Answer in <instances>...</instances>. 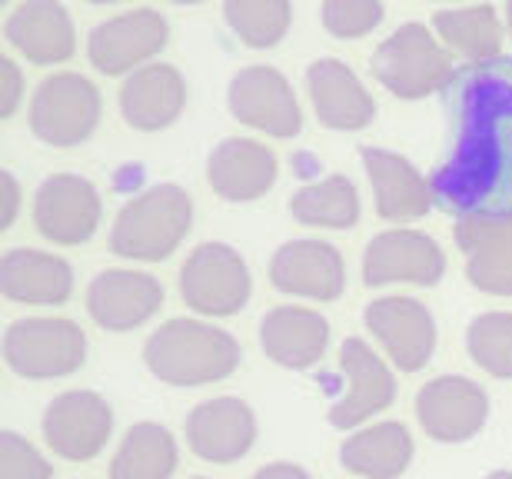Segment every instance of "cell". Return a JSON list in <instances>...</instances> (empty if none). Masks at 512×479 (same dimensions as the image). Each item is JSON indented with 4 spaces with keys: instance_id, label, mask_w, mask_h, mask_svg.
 Segmentation results:
<instances>
[{
    "instance_id": "8fae6325",
    "label": "cell",
    "mask_w": 512,
    "mask_h": 479,
    "mask_svg": "<svg viewBox=\"0 0 512 479\" xmlns=\"http://www.w3.org/2000/svg\"><path fill=\"white\" fill-rule=\"evenodd\" d=\"M114 433L110 403L94 390L60 393L44 413V440L70 463H87L104 450Z\"/></svg>"
},
{
    "instance_id": "8992f818",
    "label": "cell",
    "mask_w": 512,
    "mask_h": 479,
    "mask_svg": "<svg viewBox=\"0 0 512 479\" xmlns=\"http://www.w3.org/2000/svg\"><path fill=\"white\" fill-rule=\"evenodd\" d=\"M180 293L200 317H233L253 293L247 260L227 243H200L180 270Z\"/></svg>"
},
{
    "instance_id": "ffe728a7",
    "label": "cell",
    "mask_w": 512,
    "mask_h": 479,
    "mask_svg": "<svg viewBox=\"0 0 512 479\" xmlns=\"http://www.w3.org/2000/svg\"><path fill=\"white\" fill-rule=\"evenodd\" d=\"M306 90L316 110V120L330 130H363L373 124L376 104L363 80L343 60L320 57L306 67Z\"/></svg>"
},
{
    "instance_id": "f35d334b",
    "label": "cell",
    "mask_w": 512,
    "mask_h": 479,
    "mask_svg": "<svg viewBox=\"0 0 512 479\" xmlns=\"http://www.w3.org/2000/svg\"><path fill=\"white\" fill-rule=\"evenodd\" d=\"M170 4H200V0H170Z\"/></svg>"
},
{
    "instance_id": "9c48e42d",
    "label": "cell",
    "mask_w": 512,
    "mask_h": 479,
    "mask_svg": "<svg viewBox=\"0 0 512 479\" xmlns=\"http://www.w3.org/2000/svg\"><path fill=\"white\" fill-rule=\"evenodd\" d=\"M230 114L240 120L243 127L260 130L270 137H296L303 127L300 104L296 94L280 70L270 64L243 67L227 87Z\"/></svg>"
},
{
    "instance_id": "7bdbcfd3",
    "label": "cell",
    "mask_w": 512,
    "mask_h": 479,
    "mask_svg": "<svg viewBox=\"0 0 512 479\" xmlns=\"http://www.w3.org/2000/svg\"><path fill=\"white\" fill-rule=\"evenodd\" d=\"M4 4H7V0H4Z\"/></svg>"
},
{
    "instance_id": "8d00e7d4",
    "label": "cell",
    "mask_w": 512,
    "mask_h": 479,
    "mask_svg": "<svg viewBox=\"0 0 512 479\" xmlns=\"http://www.w3.org/2000/svg\"><path fill=\"white\" fill-rule=\"evenodd\" d=\"M253 479H310V473L293 463H270V466H263V470H256Z\"/></svg>"
},
{
    "instance_id": "3957f363",
    "label": "cell",
    "mask_w": 512,
    "mask_h": 479,
    "mask_svg": "<svg viewBox=\"0 0 512 479\" xmlns=\"http://www.w3.org/2000/svg\"><path fill=\"white\" fill-rule=\"evenodd\" d=\"M193 227V200L177 183H160L120 207L110 227V250L124 260L157 263L180 247Z\"/></svg>"
},
{
    "instance_id": "836d02e7",
    "label": "cell",
    "mask_w": 512,
    "mask_h": 479,
    "mask_svg": "<svg viewBox=\"0 0 512 479\" xmlns=\"http://www.w3.org/2000/svg\"><path fill=\"white\" fill-rule=\"evenodd\" d=\"M0 479H50V463L24 436H0Z\"/></svg>"
},
{
    "instance_id": "ba28073f",
    "label": "cell",
    "mask_w": 512,
    "mask_h": 479,
    "mask_svg": "<svg viewBox=\"0 0 512 479\" xmlns=\"http://www.w3.org/2000/svg\"><path fill=\"white\" fill-rule=\"evenodd\" d=\"M170 27L163 14L150 7L127 10L97 24L87 37V57L97 74L104 77H130L133 70L153 64V57L167 47Z\"/></svg>"
},
{
    "instance_id": "44dd1931",
    "label": "cell",
    "mask_w": 512,
    "mask_h": 479,
    "mask_svg": "<svg viewBox=\"0 0 512 479\" xmlns=\"http://www.w3.org/2000/svg\"><path fill=\"white\" fill-rule=\"evenodd\" d=\"M183 107H187V80L173 64H147L133 70L120 87V114L143 134L177 124Z\"/></svg>"
},
{
    "instance_id": "4fadbf2b",
    "label": "cell",
    "mask_w": 512,
    "mask_h": 479,
    "mask_svg": "<svg viewBox=\"0 0 512 479\" xmlns=\"http://www.w3.org/2000/svg\"><path fill=\"white\" fill-rule=\"evenodd\" d=\"M366 330L376 336L399 370L416 373L436 353V320L413 297H380L363 310Z\"/></svg>"
},
{
    "instance_id": "4316f807",
    "label": "cell",
    "mask_w": 512,
    "mask_h": 479,
    "mask_svg": "<svg viewBox=\"0 0 512 479\" xmlns=\"http://www.w3.org/2000/svg\"><path fill=\"white\" fill-rule=\"evenodd\" d=\"M456 243L466 253V277L476 290L512 297V227L456 223Z\"/></svg>"
},
{
    "instance_id": "603a6c76",
    "label": "cell",
    "mask_w": 512,
    "mask_h": 479,
    "mask_svg": "<svg viewBox=\"0 0 512 479\" xmlns=\"http://www.w3.org/2000/svg\"><path fill=\"white\" fill-rule=\"evenodd\" d=\"M363 167H366V177L373 183L376 210H380L383 220L403 223V220L426 217L429 207L436 203L433 183H429L406 157L393 154V150L366 147Z\"/></svg>"
},
{
    "instance_id": "d6a6232c",
    "label": "cell",
    "mask_w": 512,
    "mask_h": 479,
    "mask_svg": "<svg viewBox=\"0 0 512 479\" xmlns=\"http://www.w3.org/2000/svg\"><path fill=\"white\" fill-rule=\"evenodd\" d=\"M383 0H323V27L336 40H360L383 24Z\"/></svg>"
},
{
    "instance_id": "60d3db41",
    "label": "cell",
    "mask_w": 512,
    "mask_h": 479,
    "mask_svg": "<svg viewBox=\"0 0 512 479\" xmlns=\"http://www.w3.org/2000/svg\"><path fill=\"white\" fill-rule=\"evenodd\" d=\"M509 37H512V0H509Z\"/></svg>"
},
{
    "instance_id": "e0dca14e",
    "label": "cell",
    "mask_w": 512,
    "mask_h": 479,
    "mask_svg": "<svg viewBox=\"0 0 512 479\" xmlns=\"http://www.w3.org/2000/svg\"><path fill=\"white\" fill-rule=\"evenodd\" d=\"M7 44L30 64H64L77 50V30L60 0H24L7 14Z\"/></svg>"
},
{
    "instance_id": "484cf974",
    "label": "cell",
    "mask_w": 512,
    "mask_h": 479,
    "mask_svg": "<svg viewBox=\"0 0 512 479\" xmlns=\"http://www.w3.org/2000/svg\"><path fill=\"white\" fill-rule=\"evenodd\" d=\"M413 436L403 423H373L343 443L340 463L363 479H396L413 463Z\"/></svg>"
},
{
    "instance_id": "52a82bcc",
    "label": "cell",
    "mask_w": 512,
    "mask_h": 479,
    "mask_svg": "<svg viewBox=\"0 0 512 479\" xmlns=\"http://www.w3.org/2000/svg\"><path fill=\"white\" fill-rule=\"evenodd\" d=\"M100 124V90L84 74H54L40 80L30 100V130L40 144L77 147Z\"/></svg>"
},
{
    "instance_id": "d590c367",
    "label": "cell",
    "mask_w": 512,
    "mask_h": 479,
    "mask_svg": "<svg viewBox=\"0 0 512 479\" xmlns=\"http://www.w3.org/2000/svg\"><path fill=\"white\" fill-rule=\"evenodd\" d=\"M20 210V187L14 180V173H0V230H10Z\"/></svg>"
},
{
    "instance_id": "ac0fdd59",
    "label": "cell",
    "mask_w": 512,
    "mask_h": 479,
    "mask_svg": "<svg viewBox=\"0 0 512 479\" xmlns=\"http://www.w3.org/2000/svg\"><path fill=\"white\" fill-rule=\"evenodd\" d=\"M163 307V287L140 270H104L87 290V310L110 333H127Z\"/></svg>"
},
{
    "instance_id": "7a4b0ae2",
    "label": "cell",
    "mask_w": 512,
    "mask_h": 479,
    "mask_svg": "<svg viewBox=\"0 0 512 479\" xmlns=\"http://www.w3.org/2000/svg\"><path fill=\"white\" fill-rule=\"evenodd\" d=\"M143 360L163 383L203 386L227 380L237 370L240 343L220 326L180 317L150 333L147 346H143Z\"/></svg>"
},
{
    "instance_id": "2e32d148",
    "label": "cell",
    "mask_w": 512,
    "mask_h": 479,
    "mask_svg": "<svg viewBox=\"0 0 512 479\" xmlns=\"http://www.w3.org/2000/svg\"><path fill=\"white\" fill-rule=\"evenodd\" d=\"M270 280L280 293L330 303L346 287V267L333 243L326 240H290L273 253Z\"/></svg>"
},
{
    "instance_id": "74e56055",
    "label": "cell",
    "mask_w": 512,
    "mask_h": 479,
    "mask_svg": "<svg viewBox=\"0 0 512 479\" xmlns=\"http://www.w3.org/2000/svg\"><path fill=\"white\" fill-rule=\"evenodd\" d=\"M486 479H512V473H503V470H496V473H489Z\"/></svg>"
},
{
    "instance_id": "cb8c5ba5",
    "label": "cell",
    "mask_w": 512,
    "mask_h": 479,
    "mask_svg": "<svg viewBox=\"0 0 512 479\" xmlns=\"http://www.w3.org/2000/svg\"><path fill=\"white\" fill-rule=\"evenodd\" d=\"M260 346L286 370H310L330 346V323L306 307H276L260 323Z\"/></svg>"
},
{
    "instance_id": "d4e9b609",
    "label": "cell",
    "mask_w": 512,
    "mask_h": 479,
    "mask_svg": "<svg viewBox=\"0 0 512 479\" xmlns=\"http://www.w3.org/2000/svg\"><path fill=\"white\" fill-rule=\"evenodd\" d=\"M0 290L7 300L30 303V307H54L64 303L74 290V273L67 260L44 250H7L0 260Z\"/></svg>"
},
{
    "instance_id": "f1b7e54d",
    "label": "cell",
    "mask_w": 512,
    "mask_h": 479,
    "mask_svg": "<svg viewBox=\"0 0 512 479\" xmlns=\"http://www.w3.org/2000/svg\"><path fill=\"white\" fill-rule=\"evenodd\" d=\"M290 213L306 227L350 230L360 220V193L343 173H330V177L296 190L290 200Z\"/></svg>"
},
{
    "instance_id": "83f0119b",
    "label": "cell",
    "mask_w": 512,
    "mask_h": 479,
    "mask_svg": "<svg viewBox=\"0 0 512 479\" xmlns=\"http://www.w3.org/2000/svg\"><path fill=\"white\" fill-rule=\"evenodd\" d=\"M433 30L449 54L466 57L469 64L493 60L503 50V24H499L496 7L489 4L439 10L433 17Z\"/></svg>"
},
{
    "instance_id": "f546056e",
    "label": "cell",
    "mask_w": 512,
    "mask_h": 479,
    "mask_svg": "<svg viewBox=\"0 0 512 479\" xmlns=\"http://www.w3.org/2000/svg\"><path fill=\"white\" fill-rule=\"evenodd\" d=\"M177 470V440L160 423H137L110 463V479H170Z\"/></svg>"
},
{
    "instance_id": "e575fe53",
    "label": "cell",
    "mask_w": 512,
    "mask_h": 479,
    "mask_svg": "<svg viewBox=\"0 0 512 479\" xmlns=\"http://www.w3.org/2000/svg\"><path fill=\"white\" fill-rule=\"evenodd\" d=\"M20 94H24V77H20V67L10 57L0 60V117H14V110L20 104Z\"/></svg>"
},
{
    "instance_id": "b9f144b4",
    "label": "cell",
    "mask_w": 512,
    "mask_h": 479,
    "mask_svg": "<svg viewBox=\"0 0 512 479\" xmlns=\"http://www.w3.org/2000/svg\"><path fill=\"white\" fill-rule=\"evenodd\" d=\"M193 479H207V476H193Z\"/></svg>"
},
{
    "instance_id": "30bf717a",
    "label": "cell",
    "mask_w": 512,
    "mask_h": 479,
    "mask_svg": "<svg viewBox=\"0 0 512 479\" xmlns=\"http://www.w3.org/2000/svg\"><path fill=\"white\" fill-rule=\"evenodd\" d=\"M446 273L443 247L419 230H383L370 240L363 253V283L366 287H389V283H416L433 287Z\"/></svg>"
},
{
    "instance_id": "9a60e30c",
    "label": "cell",
    "mask_w": 512,
    "mask_h": 479,
    "mask_svg": "<svg viewBox=\"0 0 512 479\" xmlns=\"http://www.w3.org/2000/svg\"><path fill=\"white\" fill-rule=\"evenodd\" d=\"M340 366L346 373V393L333 403L330 423L336 430H353V426L366 423L370 416L383 413L393 403L396 380L383 356L373 353V346H366L356 336L343 343Z\"/></svg>"
},
{
    "instance_id": "7402d4cb",
    "label": "cell",
    "mask_w": 512,
    "mask_h": 479,
    "mask_svg": "<svg viewBox=\"0 0 512 479\" xmlns=\"http://www.w3.org/2000/svg\"><path fill=\"white\" fill-rule=\"evenodd\" d=\"M276 177H280L276 154L253 137L223 140L207 163V180L213 193H220L230 203L260 200L266 190H273Z\"/></svg>"
},
{
    "instance_id": "d6986e66",
    "label": "cell",
    "mask_w": 512,
    "mask_h": 479,
    "mask_svg": "<svg viewBox=\"0 0 512 479\" xmlns=\"http://www.w3.org/2000/svg\"><path fill=\"white\" fill-rule=\"evenodd\" d=\"M187 443L207 463H237L256 443V416L237 396H217L187 416Z\"/></svg>"
},
{
    "instance_id": "4dcf8cb0",
    "label": "cell",
    "mask_w": 512,
    "mask_h": 479,
    "mask_svg": "<svg viewBox=\"0 0 512 479\" xmlns=\"http://www.w3.org/2000/svg\"><path fill=\"white\" fill-rule=\"evenodd\" d=\"M223 17L240 44L270 50L290 34L293 4L290 0H223Z\"/></svg>"
},
{
    "instance_id": "5b68a950",
    "label": "cell",
    "mask_w": 512,
    "mask_h": 479,
    "mask_svg": "<svg viewBox=\"0 0 512 479\" xmlns=\"http://www.w3.org/2000/svg\"><path fill=\"white\" fill-rule=\"evenodd\" d=\"M4 360L27 380H57L84 366L87 336L64 317H27L7 326Z\"/></svg>"
},
{
    "instance_id": "5bb4252c",
    "label": "cell",
    "mask_w": 512,
    "mask_h": 479,
    "mask_svg": "<svg viewBox=\"0 0 512 479\" xmlns=\"http://www.w3.org/2000/svg\"><path fill=\"white\" fill-rule=\"evenodd\" d=\"M486 390L466 376H439L416 396V420L439 443H466L486 426Z\"/></svg>"
},
{
    "instance_id": "7c38bea8",
    "label": "cell",
    "mask_w": 512,
    "mask_h": 479,
    "mask_svg": "<svg viewBox=\"0 0 512 479\" xmlns=\"http://www.w3.org/2000/svg\"><path fill=\"white\" fill-rule=\"evenodd\" d=\"M104 203L97 187L77 173H54L37 187L34 197V223L47 240L74 247L87 243L100 227Z\"/></svg>"
},
{
    "instance_id": "277c9868",
    "label": "cell",
    "mask_w": 512,
    "mask_h": 479,
    "mask_svg": "<svg viewBox=\"0 0 512 479\" xmlns=\"http://www.w3.org/2000/svg\"><path fill=\"white\" fill-rule=\"evenodd\" d=\"M370 67L389 94L403 100H419L436 94V90H446L449 80L456 77L449 50L436 37V30L416 24V20L396 27L376 47Z\"/></svg>"
},
{
    "instance_id": "ab89813d",
    "label": "cell",
    "mask_w": 512,
    "mask_h": 479,
    "mask_svg": "<svg viewBox=\"0 0 512 479\" xmlns=\"http://www.w3.org/2000/svg\"><path fill=\"white\" fill-rule=\"evenodd\" d=\"M90 4H120V0H90Z\"/></svg>"
},
{
    "instance_id": "6da1fadb",
    "label": "cell",
    "mask_w": 512,
    "mask_h": 479,
    "mask_svg": "<svg viewBox=\"0 0 512 479\" xmlns=\"http://www.w3.org/2000/svg\"><path fill=\"white\" fill-rule=\"evenodd\" d=\"M453 150L429 177L456 223L512 227V57L466 64L446 87Z\"/></svg>"
},
{
    "instance_id": "1f68e13d",
    "label": "cell",
    "mask_w": 512,
    "mask_h": 479,
    "mask_svg": "<svg viewBox=\"0 0 512 479\" xmlns=\"http://www.w3.org/2000/svg\"><path fill=\"white\" fill-rule=\"evenodd\" d=\"M466 346L473 363L499 380H512V313H483L469 323Z\"/></svg>"
}]
</instances>
